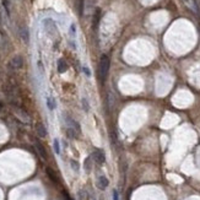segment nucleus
Here are the masks:
<instances>
[{
  "mask_svg": "<svg viewBox=\"0 0 200 200\" xmlns=\"http://www.w3.org/2000/svg\"><path fill=\"white\" fill-rule=\"evenodd\" d=\"M109 66H111V61H109V58L107 56H102L100 59V65H98V79L100 81L105 82L107 79V75L109 71Z\"/></svg>",
  "mask_w": 200,
  "mask_h": 200,
  "instance_id": "f257e3e1",
  "label": "nucleus"
},
{
  "mask_svg": "<svg viewBox=\"0 0 200 200\" xmlns=\"http://www.w3.org/2000/svg\"><path fill=\"white\" fill-rule=\"evenodd\" d=\"M23 66V59L21 56H15L9 63V68L12 69V70H19Z\"/></svg>",
  "mask_w": 200,
  "mask_h": 200,
  "instance_id": "f03ea898",
  "label": "nucleus"
},
{
  "mask_svg": "<svg viewBox=\"0 0 200 200\" xmlns=\"http://www.w3.org/2000/svg\"><path fill=\"white\" fill-rule=\"evenodd\" d=\"M91 158H92V160H95V162L98 163V164L105 163V161H106L105 152H103L102 150H98V149H96L91 154Z\"/></svg>",
  "mask_w": 200,
  "mask_h": 200,
  "instance_id": "7ed1b4c3",
  "label": "nucleus"
},
{
  "mask_svg": "<svg viewBox=\"0 0 200 200\" xmlns=\"http://www.w3.org/2000/svg\"><path fill=\"white\" fill-rule=\"evenodd\" d=\"M43 25H44V28L46 31L49 33V34H54L57 33V27H56V23H54L51 19H47L43 21Z\"/></svg>",
  "mask_w": 200,
  "mask_h": 200,
  "instance_id": "20e7f679",
  "label": "nucleus"
},
{
  "mask_svg": "<svg viewBox=\"0 0 200 200\" xmlns=\"http://www.w3.org/2000/svg\"><path fill=\"white\" fill-rule=\"evenodd\" d=\"M34 145H36V149H37V151H38L39 156L42 157L43 160H47V157H48V155H47V150H46V147L42 145V142H41L39 140H36V141H34Z\"/></svg>",
  "mask_w": 200,
  "mask_h": 200,
  "instance_id": "39448f33",
  "label": "nucleus"
},
{
  "mask_svg": "<svg viewBox=\"0 0 200 200\" xmlns=\"http://www.w3.org/2000/svg\"><path fill=\"white\" fill-rule=\"evenodd\" d=\"M20 36H21V38H22V41L25 43L30 42V32H28V28H27L26 26L20 27Z\"/></svg>",
  "mask_w": 200,
  "mask_h": 200,
  "instance_id": "423d86ee",
  "label": "nucleus"
},
{
  "mask_svg": "<svg viewBox=\"0 0 200 200\" xmlns=\"http://www.w3.org/2000/svg\"><path fill=\"white\" fill-rule=\"evenodd\" d=\"M36 133H37V135L39 137H46L47 136L48 132H47L46 127L43 125V123H37L36 124Z\"/></svg>",
  "mask_w": 200,
  "mask_h": 200,
  "instance_id": "0eeeda50",
  "label": "nucleus"
},
{
  "mask_svg": "<svg viewBox=\"0 0 200 200\" xmlns=\"http://www.w3.org/2000/svg\"><path fill=\"white\" fill-rule=\"evenodd\" d=\"M100 20H101V10L100 9H96V12L93 15V22H92V26H93V30L97 31L98 26H100Z\"/></svg>",
  "mask_w": 200,
  "mask_h": 200,
  "instance_id": "6e6552de",
  "label": "nucleus"
},
{
  "mask_svg": "<svg viewBox=\"0 0 200 200\" xmlns=\"http://www.w3.org/2000/svg\"><path fill=\"white\" fill-rule=\"evenodd\" d=\"M108 184H109V181H108V178H107V177L101 176V177L98 178L97 185H98V188H100L101 190H105V189L108 187Z\"/></svg>",
  "mask_w": 200,
  "mask_h": 200,
  "instance_id": "1a4fd4ad",
  "label": "nucleus"
},
{
  "mask_svg": "<svg viewBox=\"0 0 200 200\" xmlns=\"http://www.w3.org/2000/svg\"><path fill=\"white\" fill-rule=\"evenodd\" d=\"M46 172H47L48 177L51 178V181H53L56 184L59 183V178H58V176H57V173H56V171H53L51 167H47V168H46Z\"/></svg>",
  "mask_w": 200,
  "mask_h": 200,
  "instance_id": "9d476101",
  "label": "nucleus"
},
{
  "mask_svg": "<svg viewBox=\"0 0 200 200\" xmlns=\"http://www.w3.org/2000/svg\"><path fill=\"white\" fill-rule=\"evenodd\" d=\"M66 70H68L66 61H65L64 59H59V60H58V71H59L60 74H63V73H65Z\"/></svg>",
  "mask_w": 200,
  "mask_h": 200,
  "instance_id": "9b49d317",
  "label": "nucleus"
},
{
  "mask_svg": "<svg viewBox=\"0 0 200 200\" xmlns=\"http://www.w3.org/2000/svg\"><path fill=\"white\" fill-rule=\"evenodd\" d=\"M84 6H85V0H76V9L80 16L84 15Z\"/></svg>",
  "mask_w": 200,
  "mask_h": 200,
  "instance_id": "f8f14e48",
  "label": "nucleus"
},
{
  "mask_svg": "<svg viewBox=\"0 0 200 200\" xmlns=\"http://www.w3.org/2000/svg\"><path fill=\"white\" fill-rule=\"evenodd\" d=\"M91 160H92V158H91V156H90V157L85 158V161H84V168H85L86 172H91V168H92Z\"/></svg>",
  "mask_w": 200,
  "mask_h": 200,
  "instance_id": "ddd939ff",
  "label": "nucleus"
},
{
  "mask_svg": "<svg viewBox=\"0 0 200 200\" xmlns=\"http://www.w3.org/2000/svg\"><path fill=\"white\" fill-rule=\"evenodd\" d=\"M47 105H48V108H49L51 111H53V109L57 107V105H56V100H54L53 97H48V98H47Z\"/></svg>",
  "mask_w": 200,
  "mask_h": 200,
  "instance_id": "4468645a",
  "label": "nucleus"
},
{
  "mask_svg": "<svg viewBox=\"0 0 200 200\" xmlns=\"http://www.w3.org/2000/svg\"><path fill=\"white\" fill-rule=\"evenodd\" d=\"M53 146H54V151L56 154H60V145H59V140L58 139H54V142H53Z\"/></svg>",
  "mask_w": 200,
  "mask_h": 200,
  "instance_id": "2eb2a0df",
  "label": "nucleus"
},
{
  "mask_svg": "<svg viewBox=\"0 0 200 200\" xmlns=\"http://www.w3.org/2000/svg\"><path fill=\"white\" fill-rule=\"evenodd\" d=\"M66 133H68V136L71 137V139H74V137L76 136V133H75V129H74V128H68Z\"/></svg>",
  "mask_w": 200,
  "mask_h": 200,
  "instance_id": "dca6fc26",
  "label": "nucleus"
},
{
  "mask_svg": "<svg viewBox=\"0 0 200 200\" xmlns=\"http://www.w3.org/2000/svg\"><path fill=\"white\" fill-rule=\"evenodd\" d=\"M81 103H82V108H84L86 112H88L90 107H88V102H87V100H86V98H82V100H81Z\"/></svg>",
  "mask_w": 200,
  "mask_h": 200,
  "instance_id": "f3484780",
  "label": "nucleus"
},
{
  "mask_svg": "<svg viewBox=\"0 0 200 200\" xmlns=\"http://www.w3.org/2000/svg\"><path fill=\"white\" fill-rule=\"evenodd\" d=\"M70 163H71V168H73L75 172H79V168H80V167H79V163H78L76 161H74V160H71Z\"/></svg>",
  "mask_w": 200,
  "mask_h": 200,
  "instance_id": "a211bd4d",
  "label": "nucleus"
},
{
  "mask_svg": "<svg viewBox=\"0 0 200 200\" xmlns=\"http://www.w3.org/2000/svg\"><path fill=\"white\" fill-rule=\"evenodd\" d=\"M70 32H71V36L75 37V34H76V28H75V25L70 26Z\"/></svg>",
  "mask_w": 200,
  "mask_h": 200,
  "instance_id": "6ab92c4d",
  "label": "nucleus"
},
{
  "mask_svg": "<svg viewBox=\"0 0 200 200\" xmlns=\"http://www.w3.org/2000/svg\"><path fill=\"white\" fill-rule=\"evenodd\" d=\"M82 70H84V73L86 74V76H91V71H90V69L88 68H86V66H84V69H82Z\"/></svg>",
  "mask_w": 200,
  "mask_h": 200,
  "instance_id": "aec40b11",
  "label": "nucleus"
},
{
  "mask_svg": "<svg viewBox=\"0 0 200 200\" xmlns=\"http://www.w3.org/2000/svg\"><path fill=\"white\" fill-rule=\"evenodd\" d=\"M79 195H80V198H81L82 200L87 198V196H86V191H84V190H80V191H79Z\"/></svg>",
  "mask_w": 200,
  "mask_h": 200,
  "instance_id": "412c9836",
  "label": "nucleus"
},
{
  "mask_svg": "<svg viewBox=\"0 0 200 200\" xmlns=\"http://www.w3.org/2000/svg\"><path fill=\"white\" fill-rule=\"evenodd\" d=\"M113 200H119V194L117 190H113Z\"/></svg>",
  "mask_w": 200,
  "mask_h": 200,
  "instance_id": "4be33fe9",
  "label": "nucleus"
},
{
  "mask_svg": "<svg viewBox=\"0 0 200 200\" xmlns=\"http://www.w3.org/2000/svg\"><path fill=\"white\" fill-rule=\"evenodd\" d=\"M185 1H188V3H190V5H191V8H194V10L196 11V6H195V3H194V0H185Z\"/></svg>",
  "mask_w": 200,
  "mask_h": 200,
  "instance_id": "5701e85b",
  "label": "nucleus"
},
{
  "mask_svg": "<svg viewBox=\"0 0 200 200\" xmlns=\"http://www.w3.org/2000/svg\"><path fill=\"white\" fill-rule=\"evenodd\" d=\"M64 196H65V199H66V200H73L70 196H69V195L66 194V191H64Z\"/></svg>",
  "mask_w": 200,
  "mask_h": 200,
  "instance_id": "b1692460",
  "label": "nucleus"
},
{
  "mask_svg": "<svg viewBox=\"0 0 200 200\" xmlns=\"http://www.w3.org/2000/svg\"><path fill=\"white\" fill-rule=\"evenodd\" d=\"M0 27H1V14H0Z\"/></svg>",
  "mask_w": 200,
  "mask_h": 200,
  "instance_id": "393cba45",
  "label": "nucleus"
},
{
  "mask_svg": "<svg viewBox=\"0 0 200 200\" xmlns=\"http://www.w3.org/2000/svg\"><path fill=\"white\" fill-rule=\"evenodd\" d=\"M3 107H4V105H3V103H1V102H0V109H1Z\"/></svg>",
  "mask_w": 200,
  "mask_h": 200,
  "instance_id": "a878e982",
  "label": "nucleus"
}]
</instances>
